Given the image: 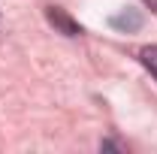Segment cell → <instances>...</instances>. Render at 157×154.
<instances>
[{"instance_id":"5","label":"cell","mask_w":157,"mask_h":154,"mask_svg":"<svg viewBox=\"0 0 157 154\" xmlns=\"http://www.w3.org/2000/svg\"><path fill=\"white\" fill-rule=\"evenodd\" d=\"M145 3H148V6H151V9L157 12V0H145Z\"/></svg>"},{"instance_id":"3","label":"cell","mask_w":157,"mask_h":154,"mask_svg":"<svg viewBox=\"0 0 157 154\" xmlns=\"http://www.w3.org/2000/svg\"><path fill=\"white\" fill-rule=\"evenodd\" d=\"M139 60H142V67L157 79V45H145V48L139 52Z\"/></svg>"},{"instance_id":"2","label":"cell","mask_w":157,"mask_h":154,"mask_svg":"<svg viewBox=\"0 0 157 154\" xmlns=\"http://www.w3.org/2000/svg\"><path fill=\"white\" fill-rule=\"evenodd\" d=\"M109 24H112L115 30H121V33H136L139 27L145 24V18H142V12H139V9H124V12L112 15Z\"/></svg>"},{"instance_id":"1","label":"cell","mask_w":157,"mask_h":154,"mask_svg":"<svg viewBox=\"0 0 157 154\" xmlns=\"http://www.w3.org/2000/svg\"><path fill=\"white\" fill-rule=\"evenodd\" d=\"M45 18L52 21V24L58 27L63 37H82V24H78V21H73L63 9H60V6H48V9H45Z\"/></svg>"},{"instance_id":"4","label":"cell","mask_w":157,"mask_h":154,"mask_svg":"<svg viewBox=\"0 0 157 154\" xmlns=\"http://www.w3.org/2000/svg\"><path fill=\"white\" fill-rule=\"evenodd\" d=\"M100 151H124L118 142H112V139H106V142H100Z\"/></svg>"}]
</instances>
